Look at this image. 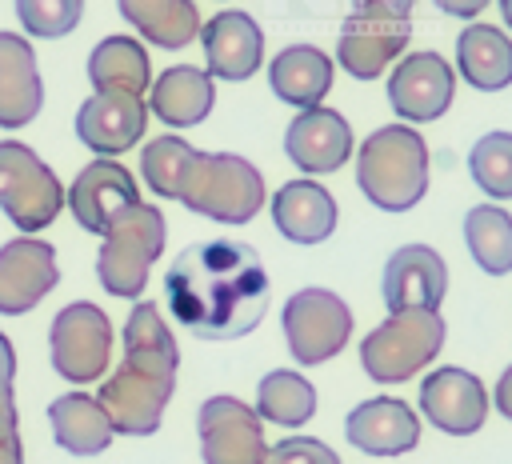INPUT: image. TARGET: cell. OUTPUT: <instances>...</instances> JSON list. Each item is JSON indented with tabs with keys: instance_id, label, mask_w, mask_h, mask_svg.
Returning <instances> with one entry per match:
<instances>
[{
	"instance_id": "cell-4",
	"label": "cell",
	"mask_w": 512,
	"mask_h": 464,
	"mask_svg": "<svg viewBox=\"0 0 512 464\" xmlns=\"http://www.w3.org/2000/svg\"><path fill=\"white\" fill-rule=\"evenodd\" d=\"M356 184L380 212H408L428 192V144L412 124H384L356 148Z\"/></svg>"
},
{
	"instance_id": "cell-15",
	"label": "cell",
	"mask_w": 512,
	"mask_h": 464,
	"mask_svg": "<svg viewBox=\"0 0 512 464\" xmlns=\"http://www.w3.org/2000/svg\"><path fill=\"white\" fill-rule=\"evenodd\" d=\"M60 280L56 248L40 236H16L0 244V316H24Z\"/></svg>"
},
{
	"instance_id": "cell-37",
	"label": "cell",
	"mask_w": 512,
	"mask_h": 464,
	"mask_svg": "<svg viewBox=\"0 0 512 464\" xmlns=\"http://www.w3.org/2000/svg\"><path fill=\"white\" fill-rule=\"evenodd\" d=\"M416 0H352V12H388V16H408Z\"/></svg>"
},
{
	"instance_id": "cell-40",
	"label": "cell",
	"mask_w": 512,
	"mask_h": 464,
	"mask_svg": "<svg viewBox=\"0 0 512 464\" xmlns=\"http://www.w3.org/2000/svg\"><path fill=\"white\" fill-rule=\"evenodd\" d=\"M0 464H24V448H20V436H8V440H0Z\"/></svg>"
},
{
	"instance_id": "cell-23",
	"label": "cell",
	"mask_w": 512,
	"mask_h": 464,
	"mask_svg": "<svg viewBox=\"0 0 512 464\" xmlns=\"http://www.w3.org/2000/svg\"><path fill=\"white\" fill-rule=\"evenodd\" d=\"M212 104H216V84L196 64H172L148 88V108L168 128H196L200 120H208Z\"/></svg>"
},
{
	"instance_id": "cell-36",
	"label": "cell",
	"mask_w": 512,
	"mask_h": 464,
	"mask_svg": "<svg viewBox=\"0 0 512 464\" xmlns=\"http://www.w3.org/2000/svg\"><path fill=\"white\" fill-rule=\"evenodd\" d=\"M432 4L448 16H456V20H476L488 8V0H432Z\"/></svg>"
},
{
	"instance_id": "cell-25",
	"label": "cell",
	"mask_w": 512,
	"mask_h": 464,
	"mask_svg": "<svg viewBox=\"0 0 512 464\" xmlns=\"http://www.w3.org/2000/svg\"><path fill=\"white\" fill-rule=\"evenodd\" d=\"M48 424H52L56 444L64 452H72V456H96L116 436L108 412L88 392H64V396H56L48 404Z\"/></svg>"
},
{
	"instance_id": "cell-27",
	"label": "cell",
	"mask_w": 512,
	"mask_h": 464,
	"mask_svg": "<svg viewBox=\"0 0 512 464\" xmlns=\"http://www.w3.org/2000/svg\"><path fill=\"white\" fill-rule=\"evenodd\" d=\"M88 80L96 92L144 96L152 88V64L144 44L132 36H104L88 56Z\"/></svg>"
},
{
	"instance_id": "cell-33",
	"label": "cell",
	"mask_w": 512,
	"mask_h": 464,
	"mask_svg": "<svg viewBox=\"0 0 512 464\" xmlns=\"http://www.w3.org/2000/svg\"><path fill=\"white\" fill-rule=\"evenodd\" d=\"M188 148L192 144L180 136H156L140 148V176L160 200H172V180H176V168H180Z\"/></svg>"
},
{
	"instance_id": "cell-18",
	"label": "cell",
	"mask_w": 512,
	"mask_h": 464,
	"mask_svg": "<svg viewBox=\"0 0 512 464\" xmlns=\"http://www.w3.org/2000/svg\"><path fill=\"white\" fill-rule=\"evenodd\" d=\"M284 152L304 176H328L352 156V128L336 108H304L300 116L288 120L284 132Z\"/></svg>"
},
{
	"instance_id": "cell-8",
	"label": "cell",
	"mask_w": 512,
	"mask_h": 464,
	"mask_svg": "<svg viewBox=\"0 0 512 464\" xmlns=\"http://www.w3.org/2000/svg\"><path fill=\"white\" fill-rule=\"evenodd\" d=\"M280 328L292 360L312 368L344 352L352 340V308L332 288H300L284 300Z\"/></svg>"
},
{
	"instance_id": "cell-13",
	"label": "cell",
	"mask_w": 512,
	"mask_h": 464,
	"mask_svg": "<svg viewBox=\"0 0 512 464\" xmlns=\"http://www.w3.org/2000/svg\"><path fill=\"white\" fill-rule=\"evenodd\" d=\"M412 24L408 16H388V12H352L340 24L336 40V60L348 76L356 80H376L404 48H408Z\"/></svg>"
},
{
	"instance_id": "cell-22",
	"label": "cell",
	"mask_w": 512,
	"mask_h": 464,
	"mask_svg": "<svg viewBox=\"0 0 512 464\" xmlns=\"http://www.w3.org/2000/svg\"><path fill=\"white\" fill-rule=\"evenodd\" d=\"M272 224L292 244H320L336 232V200L320 180H288L272 196Z\"/></svg>"
},
{
	"instance_id": "cell-39",
	"label": "cell",
	"mask_w": 512,
	"mask_h": 464,
	"mask_svg": "<svg viewBox=\"0 0 512 464\" xmlns=\"http://www.w3.org/2000/svg\"><path fill=\"white\" fill-rule=\"evenodd\" d=\"M16 396H0V440L16 436Z\"/></svg>"
},
{
	"instance_id": "cell-1",
	"label": "cell",
	"mask_w": 512,
	"mask_h": 464,
	"mask_svg": "<svg viewBox=\"0 0 512 464\" xmlns=\"http://www.w3.org/2000/svg\"><path fill=\"white\" fill-rule=\"evenodd\" d=\"M168 312L200 340H240L264 320L272 284L260 256L240 240L188 244L164 276Z\"/></svg>"
},
{
	"instance_id": "cell-2",
	"label": "cell",
	"mask_w": 512,
	"mask_h": 464,
	"mask_svg": "<svg viewBox=\"0 0 512 464\" xmlns=\"http://www.w3.org/2000/svg\"><path fill=\"white\" fill-rule=\"evenodd\" d=\"M180 348L152 300H140L124 324V360L104 376L96 404L108 412L112 428L124 436H152L176 392Z\"/></svg>"
},
{
	"instance_id": "cell-20",
	"label": "cell",
	"mask_w": 512,
	"mask_h": 464,
	"mask_svg": "<svg viewBox=\"0 0 512 464\" xmlns=\"http://www.w3.org/2000/svg\"><path fill=\"white\" fill-rule=\"evenodd\" d=\"M344 436L368 456H404L420 444V416L396 396H372L344 416Z\"/></svg>"
},
{
	"instance_id": "cell-41",
	"label": "cell",
	"mask_w": 512,
	"mask_h": 464,
	"mask_svg": "<svg viewBox=\"0 0 512 464\" xmlns=\"http://www.w3.org/2000/svg\"><path fill=\"white\" fill-rule=\"evenodd\" d=\"M500 16H504V24L512 28V0H500Z\"/></svg>"
},
{
	"instance_id": "cell-21",
	"label": "cell",
	"mask_w": 512,
	"mask_h": 464,
	"mask_svg": "<svg viewBox=\"0 0 512 464\" xmlns=\"http://www.w3.org/2000/svg\"><path fill=\"white\" fill-rule=\"evenodd\" d=\"M44 108L36 52L20 32H0V128H24Z\"/></svg>"
},
{
	"instance_id": "cell-14",
	"label": "cell",
	"mask_w": 512,
	"mask_h": 464,
	"mask_svg": "<svg viewBox=\"0 0 512 464\" xmlns=\"http://www.w3.org/2000/svg\"><path fill=\"white\" fill-rule=\"evenodd\" d=\"M420 412L448 436H472L488 420V392L468 368H436L420 380Z\"/></svg>"
},
{
	"instance_id": "cell-24",
	"label": "cell",
	"mask_w": 512,
	"mask_h": 464,
	"mask_svg": "<svg viewBox=\"0 0 512 464\" xmlns=\"http://www.w3.org/2000/svg\"><path fill=\"white\" fill-rule=\"evenodd\" d=\"M272 92L292 108H316L332 88V60L316 44H288L268 64Z\"/></svg>"
},
{
	"instance_id": "cell-31",
	"label": "cell",
	"mask_w": 512,
	"mask_h": 464,
	"mask_svg": "<svg viewBox=\"0 0 512 464\" xmlns=\"http://www.w3.org/2000/svg\"><path fill=\"white\" fill-rule=\"evenodd\" d=\"M468 172L492 200H512V132H484L468 152Z\"/></svg>"
},
{
	"instance_id": "cell-11",
	"label": "cell",
	"mask_w": 512,
	"mask_h": 464,
	"mask_svg": "<svg viewBox=\"0 0 512 464\" xmlns=\"http://www.w3.org/2000/svg\"><path fill=\"white\" fill-rule=\"evenodd\" d=\"M456 72L440 52H404L388 76V104L404 124L440 120L452 108Z\"/></svg>"
},
{
	"instance_id": "cell-34",
	"label": "cell",
	"mask_w": 512,
	"mask_h": 464,
	"mask_svg": "<svg viewBox=\"0 0 512 464\" xmlns=\"http://www.w3.org/2000/svg\"><path fill=\"white\" fill-rule=\"evenodd\" d=\"M264 464H340V456L316 436H284L280 444L268 448Z\"/></svg>"
},
{
	"instance_id": "cell-9",
	"label": "cell",
	"mask_w": 512,
	"mask_h": 464,
	"mask_svg": "<svg viewBox=\"0 0 512 464\" xmlns=\"http://www.w3.org/2000/svg\"><path fill=\"white\" fill-rule=\"evenodd\" d=\"M48 356H52L56 376H64L72 384L100 380L108 372V356H112V324H108L104 308H96L92 300H76V304L60 308L48 328Z\"/></svg>"
},
{
	"instance_id": "cell-6",
	"label": "cell",
	"mask_w": 512,
	"mask_h": 464,
	"mask_svg": "<svg viewBox=\"0 0 512 464\" xmlns=\"http://www.w3.org/2000/svg\"><path fill=\"white\" fill-rule=\"evenodd\" d=\"M440 344H444V316L436 308L388 312V320L360 340V364L376 384H404L424 364L436 360Z\"/></svg>"
},
{
	"instance_id": "cell-38",
	"label": "cell",
	"mask_w": 512,
	"mask_h": 464,
	"mask_svg": "<svg viewBox=\"0 0 512 464\" xmlns=\"http://www.w3.org/2000/svg\"><path fill=\"white\" fill-rule=\"evenodd\" d=\"M492 404L500 408V416H508V420H512V364L504 368V376H500V384H496Z\"/></svg>"
},
{
	"instance_id": "cell-16",
	"label": "cell",
	"mask_w": 512,
	"mask_h": 464,
	"mask_svg": "<svg viewBox=\"0 0 512 464\" xmlns=\"http://www.w3.org/2000/svg\"><path fill=\"white\" fill-rule=\"evenodd\" d=\"M380 292L388 312H412V308H440L448 292V264L428 244H400L384 260Z\"/></svg>"
},
{
	"instance_id": "cell-12",
	"label": "cell",
	"mask_w": 512,
	"mask_h": 464,
	"mask_svg": "<svg viewBox=\"0 0 512 464\" xmlns=\"http://www.w3.org/2000/svg\"><path fill=\"white\" fill-rule=\"evenodd\" d=\"M64 204L72 208L76 224L84 232L104 236L128 208L140 204V188L132 180V172L108 156H96L92 164H84L72 180V188L64 192Z\"/></svg>"
},
{
	"instance_id": "cell-28",
	"label": "cell",
	"mask_w": 512,
	"mask_h": 464,
	"mask_svg": "<svg viewBox=\"0 0 512 464\" xmlns=\"http://www.w3.org/2000/svg\"><path fill=\"white\" fill-rule=\"evenodd\" d=\"M120 16L156 48H184L200 36V12L192 0H116Z\"/></svg>"
},
{
	"instance_id": "cell-19",
	"label": "cell",
	"mask_w": 512,
	"mask_h": 464,
	"mask_svg": "<svg viewBox=\"0 0 512 464\" xmlns=\"http://www.w3.org/2000/svg\"><path fill=\"white\" fill-rule=\"evenodd\" d=\"M200 44H204V64H208L204 72L216 80H228V84L256 76L260 60H264V32L240 8H228V12H216L212 20H204Z\"/></svg>"
},
{
	"instance_id": "cell-5",
	"label": "cell",
	"mask_w": 512,
	"mask_h": 464,
	"mask_svg": "<svg viewBox=\"0 0 512 464\" xmlns=\"http://www.w3.org/2000/svg\"><path fill=\"white\" fill-rule=\"evenodd\" d=\"M164 236H168V224H164L160 208H152L144 200L136 208H128L104 232V244L96 252V280L104 284V292L120 296V300H136L148 284L156 256L164 252Z\"/></svg>"
},
{
	"instance_id": "cell-3",
	"label": "cell",
	"mask_w": 512,
	"mask_h": 464,
	"mask_svg": "<svg viewBox=\"0 0 512 464\" xmlns=\"http://www.w3.org/2000/svg\"><path fill=\"white\" fill-rule=\"evenodd\" d=\"M172 200L220 224H248L264 208V176L244 156L188 148L172 180Z\"/></svg>"
},
{
	"instance_id": "cell-7",
	"label": "cell",
	"mask_w": 512,
	"mask_h": 464,
	"mask_svg": "<svg viewBox=\"0 0 512 464\" xmlns=\"http://www.w3.org/2000/svg\"><path fill=\"white\" fill-rule=\"evenodd\" d=\"M64 208V188L56 172L20 140H0V212L24 232L36 236Z\"/></svg>"
},
{
	"instance_id": "cell-29",
	"label": "cell",
	"mask_w": 512,
	"mask_h": 464,
	"mask_svg": "<svg viewBox=\"0 0 512 464\" xmlns=\"http://www.w3.org/2000/svg\"><path fill=\"white\" fill-rule=\"evenodd\" d=\"M256 416L280 428H300L316 416V388L292 368H272L256 384Z\"/></svg>"
},
{
	"instance_id": "cell-26",
	"label": "cell",
	"mask_w": 512,
	"mask_h": 464,
	"mask_svg": "<svg viewBox=\"0 0 512 464\" xmlns=\"http://www.w3.org/2000/svg\"><path fill=\"white\" fill-rule=\"evenodd\" d=\"M456 68L476 92H500L512 84V40L496 24H468L456 36Z\"/></svg>"
},
{
	"instance_id": "cell-35",
	"label": "cell",
	"mask_w": 512,
	"mask_h": 464,
	"mask_svg": "<svg viewBox=\"0 0 512 464\" xmlns=\"http://www.w3.org/2000/svg\"><path fill=\"white\" fill-rule=\"evenodd\" d=\"M12 380H16V348L0 332V396H12Z\"/></svg>"
},
{
	"instance_id": "cell-10",
	"label": "cell",
	"mask_w": 512,
	"mask_h": 464,
	"mask_svg": "<svg viewBox=\"0 0 512 464\" xmlns=\"http://www.w3.org/2000/svg\"><path fill=\"white\" fill-rule=\"evenodd\" d=\"M196 432L204 464H264L268 456L264 420L236 396H208L196 412Z\"/></svg>"
},
{
	"instance_id": "cell-17",
	"label": "cell",
	"mask_w": 512,
	"mask_h": 464,
	"mask_svg": "<svg viewBox=\"0 0 512 464\" xmlns=\"http://www.w3.org/2000/svg\"><path fill=\"white\" fill-rule=\"evenodd\" d=\"M148 128V104L128 92H92L76 108V136L96 156H120L136 148V140Z\"/></svg>"
},
{
	"instance_id": "cell-30",
	"label": "cell",
	"mask_w": 512,
	"mask_h": 464,
	"mask_svg": "<svg viewBox=\"0 0 512 464\" xmlns=\"http://www.w3.org/2000/svg\"><path fill=\"white\" fill-rule=\"evenodd\" d=\"M464 244L480 272L508 276L512 272V212L500 204H476L464 212Z\"/></svg>"
},
{
	"instance_id": "cell-32",
	"label": "cell",
	"mask_w": 512,
	"mask_h": 464,
	"mask_svg": "<svg viewBox=\"0 0 512 464\" xmlns=\"http://www.w3.org/2000/svg\"><path fill=\"white\" fill-rule=\"evenodd\" d=\"M84 16V0H16V20L36 40L68 36Z\"/></svg>"
}]
</instances>
